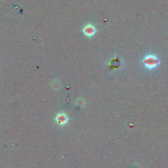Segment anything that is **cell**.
Returning <instances> with one entry per match:
<instances>
[{"instance_id": "obj_2", "label": "cell", "mask_w": 168, "mask_h": 168, "mask_svg": "<svg viewBox=\"0 0 168 168\" xmlns=\"http://www.w3.org/2000/svg\"><path fill=\"white\" fill-rule=\"evenodd\" d=\"M84 33L88 37H91L95 35L96 32L95 28H94L93 25L91 24H87V26H85L83 30Z\"/></svg>"}, {"instance_id": "obj_1", "label": "cell", "mask_w": 168, "mask_h": 168, "mask_svg": "<svg viewBox=\"0 0 168 168\" xmlns=\"http://www.w3.org/2000/svg\"><path fill=\"white\" fill-rule=\"evenodd\" d=\"M142 62L145 66L148 69H154L159 65L160 61L155 55H148L146 56L142 60Z\"/></svg>"}]
</instances>
